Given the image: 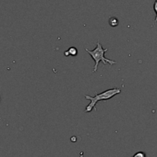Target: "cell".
Returning <instances> with one entry per match:
<instances>
[{
  "label": "cell",
  "mask_w": 157,
  "mask_h": 157,
  "mask_svg": "<svg viewBox=\"0 0 157 157\" xmlns=\"http://www.w3.org/2000/svg\"><path fill=\"white\" fill-rule=\"evenodd\" d=\"M85 51L90 55V57L92 58V59L94 61L95 65L94 67V69L92 71L94 73V72L97 71L98 68V65H99V63L101 61H102L104 64H109L110 66L113 65V64H116L117 62L115 61H113V60H109L107 58H105V54L106 52L108 51V49L105 48L104 49L103 48L102 44L100 43V41H98L97 43V46L94 50H88L87 48H85Z\"/></svg>",
  "instance_id": "cell-1"
},
{
  "label": "cell",
  "mask_w": 157,
  "mask_h": 157,
  "mask_svg": "<svg viewBox=\"0 0 157 157\" xmlns=\"http://www.w3.org/2000/svg\"><path fill=\"white\" fill-rule=\"evenodd\" d=\"M121 93V90L120 88H112L105 90V91L102 92V93L101 94H97L94 97H90L89 96V95H84L86 99L90 100V104L86 107L84 112H85V113L91 112L92 110H93L94 108H95V106H96L97 103H98V101H107V100L111 99L112 98H113L115 95L119 94Z\"/></svg>",
  "instance_id": "cell-2"
},
{
  "label": "cell",
  "mask_w": 157,
  "mask_h": 157,
  "mask_svg": "<svg viewBox=\"0 0 157 157\" xmlns=\"http://www.w3.org/2000/svg\"><path fill=\"white\" fill-rule=\"evenodd\" d=\"M109 24L112 27H117L119 25V21H118V19L116 17H111L109 19Z\"/></svg>",
  "instance_id": "cell-3"
},
{
  "label": "cell",
  "mask_w": 157,
  "mask_h": 157,
  "mask_svg": "<svg viewBox=\"0 0 157 157\" xmlns=\"http://www.w3.org/2000/svg\"><path fill=\"white\" fill-rule=\"evenodd\" d=\"M67 52H68L69 55H71V56H76L78 55V50H77V48L75 47H71L67 50Z\"/></svg>",
  "instance_id": "cell-4"
},
{
  "label": "cell",
  "mask_w": 157,
  "mask_h": 157,
  "mask_svg": "<svg viewBox=\"0 0 157 157\" xmlns=\"http://www.w3.org/2000/svg\"><path fill=\"white\" fill-rule=\"evenodd\" d=\"M132 157H147V155H146V153H144V152L140 151L135 153V154Z\"/></svg>",
  "instance_id": "cell-5"
},
{
  "label": "cell",
  "mask_w": 157,
  "mask_h": 157,
  "mask_svg": "<svg viewBox=\"0 0 157 157\" xmlns=\"http://www.w3.org/2000/svg\"><path fill=\"white\" fill-rule=\"evenodd\" d=\"M153 9H154L155 12H156V18H155V23H156V22H157V0L155 1L154 6H153Z\"/></svg>",
  "instance_id": "cell-6"
}]
</instances>
